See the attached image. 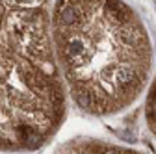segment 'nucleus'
I'll return each instance as SVG.
<instances>
[{"mask_svg":"<svg viewBox=\"0 0 156 154\" xmlns=\"http://www.w3.org/2000/svg\"><path fill=\"white\" fill-rule=\"evenodd\" d=\"M50 33L65 91L91 117L136 104L151 84L152 43L138 9L108 0H62Z\"/></svg>","mask_w":156,"mask_h":154,"instance_id":"1","label":"nucleus"},{"mask_svg":"<svg viewBox=\"0 0 156 154\" xmlns=\"http://www.w3.org/2000/svg\"><path fill=\"white\" fill-rule=\"evenodd\" d=\"M67 115L45 2L0 0V150H37Z\"/></svg>","mask_w":156,"mask_h":154,"instance_id":"2","label":"nucleus"},{"mask_svg":"<svg viewBox=\"0 0 156 154\" xmlns=\"http://www.w3.org/2000/svg\"><path fill=\"white\" fill-rule=\"evenodd\" d=\"M56 154H145L99 138H74L58 147Z\"/></svg>","mask_w":156,"mask_h":154,"instance_id":"3","label":"nucleus"},{"mask_svg":"<svg viewBox=\"0 0 156 154\" xmlns=\"http://www.w3.org/2000/svg\"><path fill=\"white\" fill-rule=\"evenodd\" d=\"M143 113H145L147 128L151 130V134L156 138V76H154V78H151V84L147 87V97H145Z\"/></svg>","mask_w":156,"mask_h":154,"instance_id":"4","label":"nucleus"}]
</instances>
